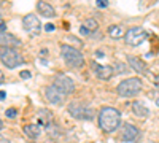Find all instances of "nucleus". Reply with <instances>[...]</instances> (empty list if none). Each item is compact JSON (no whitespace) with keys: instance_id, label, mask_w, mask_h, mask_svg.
Instances as JSON below:
<instances>
[{"instance_id":"f257e3e1","label":"nucleus","mask_w":159,"mask_h":143,"mask_svg":"<svg viewBox=\"0 0 159 143\" xmlns=\"http://www.w3.org/2000/svg\"><path fill=\"white\" fill-rule=\"evenodd\" d=\"M121 124V114L113 107H103L99 113V126L103 132H115Z\"/></svg>"},{"instance_id":"f03ea898","label":"nucleus","mask_w":159,"mask_h":143,"mask_svg":"<svg viewBox=\"0 0 159 143\" xmlns=\"http://www.w3.org/2000/svg\"><path fill=\"white\" fill-rule=\"evenodd\" d=\"M61 53H62V57L64 60L69 64L70 67H83L84 65V57L83 54L80 53V49L70 46V45H61Z\"/></svg>"},{"instance_id":"7ed1b4c3","label":"nucleus","mask_w":159,"mask_h":143,"mask_svg":"<svg viewBox=\"0 0 159 143\" xmlns=\"http://www.w3.org/2000/svg\"><path fill=\"white\" fill-rule=\"evenodd\" d=\"M142 87H143V84L139 78H127V80L118 84L116 91L121 97H134L142 91Z\"/></svg>"},{"instance_id":"20e7f679","label":"nucleus","mask_w":159,"mask_h":143,"mask_svg":"<svg viewBox=\"0 0 159 143\" xmlns=\"http://www.w3.org/2000/svg\"><path fill=\"white\" fill-rule=\"evenodd\" d=\"M0 60H2L3 65H7L8 69H16L18 65H21L24 62V57L18 49L5 48V49L0 51Z\"/></svg>"},{"instance_id":"39448f33","label":"nucleus","mask_w":159,"mask_h":143,"mask_svg":"<svg viewBox=\"0 0 159 143\" xmlns=\"http://www.w3.org/2000/svg\"><path fill=\"white\" fill-rule=\"evenodd\" d=\"M124 40L129 46H139L147 40V32L143 27H132L124 34Z\"/></svg>"},{"instance_id":"423d86ee","label":"nucleus","mask_w":159,"mask_h":143,"mask_svg":"<svg viewBox=\"0 0 159 143\" xmlns=\"http://www.w3.org/2000/svg\"><path fill=\"white\" fill-rule=\"evenodd\" d=\"M52 86H54L57 91H61L62 94H72L75 91L73 80L69 78L67 75H64V73H57L54 76V83H52Z\"/></svg>"},{"instance_id":"0eeeda50","label":"nucleus","mask_w":159,"mask_h":143,"mask_svg":"<svg viewBox=\"0 0 159 143\" xmlns=\"http://www.w3.org/2000/svg\"><path fill=\"white\" fill-rule=\"evenodd\" d=\"M67 110L76 119H91L92 118L91 110L84 105V103H81V102H70V105H69Z\"/></svg>"},{"instance_id":"6e6552de","label":"nucleus","mask_w":159,"mask_h":143,"mask_svg":"<svg viewBox=\"0 0 159 143\" xmlns=\"http://www.w3.org/2000/svg\"><path fill=\"white\" fill-rule=\"evenodd\" d=\"M19 45H21V40H18L13 34L7 32V27H5L3 22L0 24V48L2 49H5V48H13L15 49Z\"/></svg>"},{"instance_id":"1a4fd4ad","label":"nucleus","mask_w":159,"mask_h":143,"mask_svg":"<svg viewBox=\"0 0 159 143\" xmlns=\"http://www.w3.org/2000/svg\"><path fill=\"white\" fill-rule=\"evenodd\" d=\"M45 97L49 103H54V105H57V107L65 102V94H62L61 91H57L52 84L45 87Z\"/></svg>"},{"instance_id":"9d476101","label":"nucleus","mask_w":159,"mask_h":143,"mask_svg":"<svg viewBox=\"0 0 159 143\" xmlns=\"http://www.w3.org/2000/svg\"><path fill=\"white\" fill-rule=\"evenodd\" d=\"M22 25H24V29L27 30L29 34H32V35H37V34H40V30H42V24H40V19H38L35 15H27V16H24Z\"/></svg>"},{"instance_id":"9b49d317","label":"nucleus","mask_w":159,"mask_h":143,"mask_svg":"<svg viewBox=\"0 0 159 143\" xmlns=\"http://www.w3.org/2000/svg\"><path fill=\"white\" fill-rule=\"evenodd\" d=\"M139 135H140V132H139V129L134 124L126 123L123 126V129H121V138H123V141H129V143L135 141L139 138Z\"/></svg>"},{"instance_id":"f8f14e48","label":"nucleus","mask_w":159,"mask_h":143,"mask_svg":"<svg viewBox=\"0 0 159 143\" xmlns=\"http://www.w3.org/2000/svg\"><path fill=\"white\" fill-rule=\"evenodd\" d=\"M127 62H129V65L134 69L135 72H139L142 75H150V70L147 67V64H145L142 59H139L135 56H127Z\"/></svg>"},{"instance_id":"ddd939ff","label":"nucleus","mask_w":159,"mask_h":143,"mask_svg":"<svg viewBox=\"0 0 159 143\" xmlns=\"http://www.w3.org/2000/svg\"><path fill=\"white\" fill-rule=\"evenodd\" d=\"M94 70H96V75L100 78V80H110L113 76V67L110 65H99V64H94Z\"/></svg>"},{"instance_id":"4468645a","label":"nucleus","mask_w":159,"mask_h":143,"mask_svg":"<svg viewBox=\"0 0 159 143\" xmlns=\"http://www.w3.org/2000/svg\"><path fill=\"white\" fill-rule=\"evenodd\" d=\"M37 10H38L40 15H43L45 18H54L56 16V10L52 8L49 3H46V2H38L37 3Z\"/></svg>"},{"instance_id":"2eb2a0df","label":"nucleus","mask_w":159,"mask_h":143,"mask_svg":"<svg viewBox=\"0 0 159 143\" xmlns=\"http://www.w3.org/2000/svg\"><path fill=\"white\" fill-rule=\"evenodd\" d=\"M132 111H134V114L139 116V118H147V116L150 114V110L145 107L142 102H139V100L132 103Z\"/></svg>"},{"instance_id":"dca6fc26","label":"nucleus","mask_w":159,"mask_h":143,"mask_svg":"<svg viewBox=\"0 0 159 143\" xmlns=\"http://www.w3.org/2000/svg\"><path fill=\"white\" fill-rule=\"evenodd\" d=\"M38 121L40 124H43L45 127H48L52 121V113L46 108H42V110H38Z\"/></svg>"},{"instance_id":"f3484780","label":"nucleus","mask_w":159,"mask_h":143,"mask_svg":"<svg viewBox=\"0 0 159 143\" xmlns=\"http://www.w3.org/2000/svg\"><path fill=\"white\" fill-rule=\"evenodd\" d=\"M24 132L30 138H37L40 134H42V129H40L38 124H27V126H24Z\"/></svg>"},{"instance_id":"a211bd4d","label":"nucleus","mask_w":159,"mask_h":143,"mask_svg":"<svg viewBox=\"0 0 159 143\" xmlns=\"http://www.w3.org/2000/svg\"><path fill=\"white\" fill-rule=\"evenodd\" d=\"M108 35L111 38H121V37H124V29L121 27V25H110L108 27Z\"/></svg>"},{"instance_id":"6ab92c4d","label":"nucleus","mask_w":159,"mask_h":143,"mask_svg":"<svg viewBox=\"0 0 159 143\" xmlns=\"http://www.w3.org/2000/svg\"><path fill=\"white\" fill-rule=\"evenodd\" d=\"M83 27H84L88 32H96V30L99 29V24H97V21H96V19L89 18V19H86V21L83 22Z\"/></svg>"},{"instance_id":"aec40b11","label":"nucleus","mask_w":159,"mask_h":143,"mask_svg":"<svg viewBox=\"0 0 159 143\" xmlns=\"http://www.w3.org/2000/svg\"><path fill=\"white\" fill-rule=\"evenodd\" d=\"M5 114L8 116L10 119H13V118H16V114H18V111H16V108H8V110L5 111Z\"/></svg>"},{"instance_id":"412c9836","label":"nucleus","mask_w":159,"mask_h":143,"mask_svg":"<svg viewBox=\"0 0 159 143\" xmlns=\"http://www.w3.org/2000/svg\"><path fill=\"white\" fill-rule=\"evenodd\" d=\"M115 69H113V72H118V73H124L126 72V67H123L124 64H115Z\"/></svg>"},{"instance_id":"4be33fe9","label":"nucleus","mask_w":159,"mask_h":143,"mask_svg":"<svg viewBox=\"0 0 159 143\" xmlns=\"http://www.w3.org/2000/svg\"><path fill=\"white\" fill-rule=\"evenodd\" d=\"M151 99L154 100V103L159 107V91H153V92H151Z\"/></svg>"},{"instance_id":"5701e85b","label":"nucleus","mask_w":159,"mask_h":143,"mask_svg":"<svg viewBox=\"0 0 159 143\" xmlns=\"http://www.w3.org/2000/svg\"><path fill=\"white\" fill-rule=\"evenodd\" d=\"M19 76L22 78V80H29V78L32 76V73H30L29 70H22V72L19 73Z\"/></svg>"},{"instance_id":"b1692460","label":"nucleus","mask_w":159,"mask_h":143,"mask_svg":"<svg viewBox=\"0 0 159 143\" xmlns=\"http://www.w3.org/2000/svg\"><path fill=\"white\" fill-rule=\"evenodd\" d=\"M108 5V2L107 0H97V7H100V8H105Z\"/></svg>"},{"instance_id":"393cba45","label":"nucleus","mask_w":159,"mask_h":143,"mask_svg":"<svg viewBox=\"0 0 159 143\" xmlns=\"http://www.w3.org/2000/svg\"><path fill=\"white\" fill-rule=\"evenodd\" d=\"M45 30L52 32V30H54V25H52V24H46V25H45Z\"/></svg>"},{"instance_id":"a878e982","label":"nucleus","mask_w":159,"mask_h":143,"mask_svg":"<svg viewBox=\"0 0 159 143\" xmlns=\"http://www.w3.org/2000/svg\"><path fill=\"white\" fill-rule=\"evenodd\" d=\"M0 143H10V140L7 137H3V135H0Z\"/></svg>"},{"instance_id":"bb28decb","label":"nucleus","mask_w":159,"mask_h":143,"mask_svg":"<svg viewBox=\"0 0 159 143\" xmlns=\"http://www.w3.org/2000/svg\"><path fill=\"white\" fill-rule=\"evenodd\" d=\"M80 32H81V35H89V34H91V32H88V30L83 27V25H81V29H80Z\"/></svg>"},{"instance_id":"cd10ccee","label":"nucleus","mask_w":159,"mask_h":143,"mask_svg":"<svg viewBox=\"0 0 159 143\" xmlns=\"http://www.w3.org/2000/svg\"><path fill=\"white\" fill-rule=\"evenodd\" d=\"M3 81H5V75H3L2 70H0V84H3Z\"/></svg>"},{"instance_id":"c85d7f7f","label":"nucleus","mask_w":159,"mask_h":143,"mask_svg":"<svg viewBox=\"0 0 159 143\" xmlns=\"http://www.w3.org/2000/svg\"><path fill=\"white\" fill-rule=\"evenodd\" d=\"M5 96H7V94L3 92V91H0V100H3V99H5Z\"/></svg>"},{"instance_id":"c756f323","label":"nucleus","mask_w":159,"mask_h":143,"mask_svg":"<svg viewBox=\"0 0 159 143\" xmlns=\"http://www.w3.org/2000/svg\"><path fill=\"white\" fill-rule=\"evenodd\" d=\"M2 126H3V123H2V119H0V129H2Z\"/></svg>"},{"instance_id":"7c9ffc66","label":"nucleus","mask_w":159,"mask_h":143,"mask_svg":"<svg viewBox=\"0 0 159 143\" xmlns=\"http://www.w3.org/2000/svg\"><path fill=\"white\" fill-rule=\"evenodd\" d=\"M0 24H2V15H0Z\"/></svg>"}]
</instances>
